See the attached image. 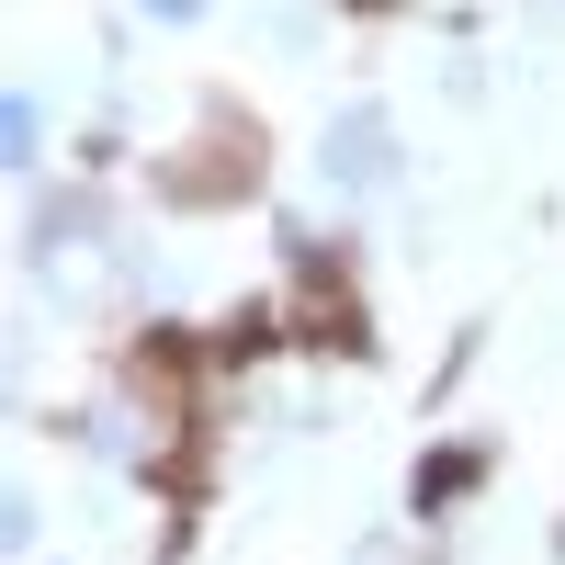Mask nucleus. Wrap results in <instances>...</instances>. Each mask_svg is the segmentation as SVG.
Segmentation results:
<instances>
[{"instance_id": "f257e3e1", "label": "nucleus", "mask_w": 565, "mask_h": 565, "mask_svg": "<svg viewBox=\"0 0 565 565\" xmlns=\"http://www.w3.org/2000/svg\"><path fill=\"white\" fill-rule=\"evenodd\" d=\"M317 170L340 181V193H385V181H396V125H385V103L328 114V148H317Z\"/></svg>"}, {"instance_id": "7ed1b4c3", "label": "nucleus", "mask_w": 565, "mask_h": 565, "mask_svg": "<svg viewBox=\"0 0 565 565\" xmlns=\"http://www.w3.org/2000/svg\"><path fill=\"white\" fill-rule=\"evenodd\" d=\"M136 12H159V23H193V12H204V0H136Z\"/></svg>"}, {"instance_id": "f03ea898", "label": "nucleus", "mask_w": 565, "mask_h": 565, "mask_svg": "<svg viewBox=\"0 0 565 565\" xmlns=\"http://www.w3.org/2000/svg\"><path fill=\"white\" fill-rule=\"evenodd\" d=\"M0 148H12V170L45 159V114H34V90H12V114H0Z\"/></svg>"}]
</instances>
